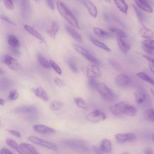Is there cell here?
<instances>
[{"instance_id":"1","label":"cell","mask_w":154,"mask_h":154,"mask_svg":"<svg viewBox=\"0 0 154 154\" xmlns=\"http://www.w3.org/2000/svg\"><path fill=\"white\" fill-rule=\"evenodd\" d=\"M111 113L116 117H121L123 114L130 117L135 116L137 114V109L134 106L125 102H119L109 107Z\"/></svg>"},{"instance_id":"2","label":"cell","mask_w":154,"mask_h":154,"mask_svg":"<svg viewBox=\"0 0 154 154\" xmlns=\"http://www.w3.org/2000/svg\"><path fill=\"white\" fill-rule=\"evenodd\" d=\"M56 7L60 14L73 27L81 29L79 23L75 15L69 9L67 5L60 0L56 1Z\"/></svg>"},{"instance_id":"3","label":"cell","mask_w":154,"mask_h":154,"mask_svg":"<svg viewBox=\"0 0 154 154\" xmlns=\"http://www.w3.org/2000/svg\"><path fill=\"white\" fill-rule=\"evenodd\" d=\"M62 143L66 147L79 153L88 154L93 151L92 147L82 140H66Z\"/></svg>"},{"instance_id":"4","label":"cell","mask_w":154,"mask_h":154,"mask_svg":"<svg viewBox=\"0 0 154 154\" xmlns=\"http://www.w3.org/2000/svg\"><path fill=\"white\" fill-rule=\"evenodd\" d=\"M109 30L116 33L117 43L120 51L123 54H126L131 48V44L126 33L121 29L115 28H111Z\"/></svg>"},{"instance_id":"5","label":"cell","mask_w":154,"mask_h":154,"mask_svg":"<svg viewBox=\"0 0 154 154\" xmlns=\"http://www.w3.org/2000/svg\"><path fill=\"white\" fill-rule=\"evenodd\" d=\"M96 90L105 100L113 101L116 99L115 93L103 83H99Z\"/></svg>"},{"instance_id":"6","label":"cell","mask_w":154,"mask_h":154,"mask_svg":"<svg viewBox=\"0 0 154 154\" xmlns=\"http://www.w3.org/2000/svg\"><path fill=\"white\" fill-rule=\"evenodd\" d=\"M72 46L77 52H78L80 55H81L84 58H85L89 62L96 65H99L100 64L97 59L94 58L87 49H85L81 46L78 45L77 43H73Z\"/></svg>"},{"instance_id":"7","label":"cell","mask_w":154,"mask_h":154,"mask_svg":"<svg viewBox=\"0 0 154 154\" xmlns=\"http://www.w3.org/2000/svg\"><path fill=\"white\" fill-rule=\"evenodd\" d=\"M28 140L29 141L32 143L33 144H35L36 145L40 146L42 147L47 148L50 150H52L54 151H56L57 150V146L55 143L48 141L46 140H44L42 138H40L38 137H35V136H30L28 137Z\"/></svg>"},{"instance_id":"8","label":"cell","mask_w":154,"mask_h":154,"mask_svg":"<svg viewBox=\"0 0 154 154\" xmlns=\"http://www.w3.org/2000/svg\"><path fill=\"white\" fill-rule=\"evenodd\" d=\"M2 61L10 69L13 71H17L21 68L20 63L14 58L8 54H5L2 57Z\"/></svg>"},{"instance_id":"9","label":"cell","mask_w":154,"mask_h":154,"mask_svg":"<svg viewBox=\"0 0 154 154\" xmlns=\"http://www.w3.org/2000/svg\"><path fill=\"white\" fill-rule=\"evenodd\" d=\"M106 119V116L105 114V113L99 109L94 110L93 111L88 113L86 116V119L88 122L94 123H97L103 121Z\"/></svg>"},{"instance_id":"10","label":"cell","mask_w":154,"mask_h":154,"mask_svg":"<svg viewBox=\"0 0 154 154\" xmlns=\"http://www.w3.org/2000/svg\"><path fill=\"white\" fill-rule=\"evenodd\" d=\"M85 75L89 78H97L102 75V72L97 65L89 64L85 67Z\"/></svg>"},{"instance_id":"11","label":"cell","mask_w":154,"mask_h":154,"mask_svg":"<svg viewBox=\"0 0 154 154\" xmlns=\"http://www.w3.org/2000/svg\"><path fill=\"white\" fill-rule=\"evenodd\" d=\"M115 138L117 143H124L134 141L136 139V136L135 134L130 132L119 133L115 135Z\"/></svg>"},{"instance_id":"12","label":"cell","mask_w":154,"mask_h":154,"mask_svg":"<svg viewBox=\"0 0 154 154\" xmlns=\"http://www.w3.org/2000/svg\"><path fill=\"white\" fill-rule=\"evenodd\" d=\"M32 128L36 132L41 134L50 135V134H54L55 133V130L54 129L51 128L44 125H41V124L34 125L32 126Z\"/></svg>"},{"instance_id":"13","label":"cell","mask_w":154,"mask_h":154,"mask_svg":"<svg viewBox=\"0 0 154 154\" xmlns=\"http://www.w3.org/2000/svg\"><path fill=\"white\" fill-rule=\"evenodd\" d=\"M130 78L125 74L118 75L115 78L116 84L120 87H125L131 84Z\"/></svg>"},{"instance_id":"14","label":"cell","mask_w":154,"mask_h":154,"mask_svg":"<svg viewBox=\"0 0 154 154\" xmlns=\"http://www.w3.org/2000/svg\"><path fill=\"white\" fill-rule=\"evenodd\" d=\"M37 111V108L34 105L19 106L14 109V112L16 114H32Z\"/></svg>"},{"instance_id":"15","label":"cell","mask_w":154,"mask_h":154,"mask_svg":"<svg viewBox=\"0 0 154 154\" xmlns=\"http://www.w3.org/2000/svg\"><path fill=\"white\" fill-rule=\"evenodd\" d=\"M31 90L35 95L36 97L42 100L45 102L49 100V97L47 93L42 87H32L31 88Z\"/></svg>"},{"instance_id":"16","label":"cell","mask_w":154,"mask_h":154,"mask_svg":"<svg viewBox=\"0 0 154 154\" xmlns=\"http://www.w3.org/2000/svg\"><path fill=\"white\" fill-rule=\"evenodd\" d=\"M83 3L90 15L94 18L97 17L98 11L95 4L90 0H83Z\"/></svg>"},{"instance_id":"17","label":"cell","mask_w":154,"mask_h":154,"mask_svg":"<svg viewBox=\"0 0 154 154\" xmlns=\"http://www.w3.org/2000/svg\"><path fill=\"white\" fill-rule=\"evenodd\" d=\"M60 29V23L57 20H52L47 30L48 34L52 39L56 38L57 32Z\"/></svg>"},{"instance_id":"18","label":"cell","mask_w":154,"mask_h":154,"mask_svg":"<svg viewBox=\"0 0 154 154\" xmlns=\"http://www.w3.org/2000/svg\"><path fill=\"white\" fill-rule=\"evenodd\" d=\"M23 26H24V28L26 31L27 32H28L32 36H33L34 37L37 38L40 42H41L43 43H46V41H45V39L44 38V37L35 28H34L33 27H32L30 25H27V24H25Z\"/></svg>"},{"instance_id":"19","label":"cell","mask_w":154,"mask_h":154,"mask_svg":"<svg viewBox=\"0 0 154 154\" xmlns=\"http://www.w3.org/2000/svg\"><path fill=\"white\" fill-rule=\"evenodd\" d=\"M136 6L142 11L147 13H152L153 8L147 0H134Z\"/></svg>"},{"instance_id":"20","label":"cell","mask_w":154,"mask_h":154,"mask_svg":"<svg viewBox=\"0 0 154 154\" xmlns=\"http://www.w3.org/2000/svg\"><path fill=\"white\" fill-rule=\"evenodd\" d=\"M134 96L136 103L139 105L144 103L147 99L146 93L142 88H139L134 93Z\"/></svg>"},{"instance_id":"21","label":"cell","mask_w":154,"mask_h":154,"mask_svg":"<svg viewBox=\"0 0 154 154\" xmlns=\"http://www.w3.org/2000/svg\"><path fill=\"white\" fill-rule=\"evenodd\" d=\"M20 154H39L37 150L31 144L27 143H22L20 144Z\"/></svg>"},{"instance_id":"22","label":"cell","mask_w":154,"mask_h":154,"mask_svg":"<svg viewBox=\"0 0 154 154\" xmlns=\"http://www.w3.org/2000/svg\"><path fill=\"white\" fill-rule=\"evenodd\" d=\"M93 31L96 35L103 38H111L113 36L112 33L110 32L99 27H93Z\"/></svg>"},{"instance_id":"23","label":"cell","mask_w":154,"mask_h":154,"mask_svg":"<svg viewBox=\"0 0 154 154\" xmlns=\"http://www.w3.org/2000/svg\"><path fill=\"white\" fill-rule=\"evenodd\" d=\"M139 32L141 37L144 39H152L154 35L153 31L150 28H148L144 26L140 28Z\"/></svg>"},{"instance_id":"24","label":"cell","mask_w":154,"mask_h":154,"mask_svg":"<svg viewBox=\"0 0 154 154\" xmlns=\"http://www.w3.org/2000/svg\"><path fill=\"white\" fill-rule=\"evenodd\" d=\"M66 31L68 32V34L77 42L78 43H81L82 41L81 35H80L79 33H78L73 28L69 26H66Z\"/></svg>"},{"instance_id":"25","label":"cell","mask_w":154,"mask_h":154,"mask_svg":"<svg viewBox=\"0 0 154 154\" xmlns=\"http://www.w3.org/2000/svg\"><path fill=\"white\" fill-rule=\"evenodd\" d=\"M7 42L11 48L17 49L20 46V42L18 38L13 34H9L7 36Z\"/></svg>"},{"instance_id":"26","label":"cell","mask_w":154,"mask_h":154,"mask_svg":"<svg viewBox=\"0 0 154 154\" xmlns=\"http://www.w3.org/2000/svg\"><path fill=\"white\" fill-rule=\"evenodd\" d=\"M99 147L103 152L109 153L112 150V143L109 140L103 139L101 141Z\"/></svg>"},{"instance_id":"27","label":"cell","mask_w":154,"mask_h":154,"mask_svg":"<svg viewBox=\"0 0 154 154\" xmlns=\"http://www.w3.org/2000/svg\"><path fill=\"white\" fill-rule=\"evenodd\" d=\"M117 8L123 13L127 14L128 10V5L125 0H113Z\"/></svg>"},{"instance_id":"28","label":"cell","mask_w":154,"mask_h":154,"mask_svg":"<svg viewBox=\"0 0 154 154\" xmlns=\"http://www.w3.org/2000/svg\"><path fill=\"white\" fill-rule=\"evenodd\" d=\"M21 8L23 16H28L30 10L29 0H21Z\"/></svg>"},{"instance_id":"29","label":"cell","mask_w":154,"mask_h":154,"mask_svg":"<svg viewBox=\"0 0 154 154\" xmlns=\"http://www.w3.org/2000/svg\"><path fill=\"white\" fill-rule=\"evenodd\" d=\"M90 40L91 42H92V43L96 46V47H98L105 51H107V52H111V49L105 44H104L103 43L100 42L99 40L94 38H90Z\"/></svg>"},{"instance_id":"30","label":"cell","mask_w":154,"mask_h":154,"mask_svg":"<svg viewBox=\"0 0 154 154\" xmlns=\"http://www.w3.org/2000/svg\"><path fill=\"white\" fill-rule=\"evenodd\" d=\"M136 76L137 77H138L140 79H142L144 81H146L148 83H149L150 84L152 85L153 86H154V79H152V78H150V76H149L146 73L143 72H140L136 73Z\"/></svg>"},{"instance_id":"31","label":"cell","mask_w":154,"mask_h":154,"mask_svg":"<svg viewBox=\"0 0 154 154\" xmlns=\"http://www.w3.org/2000/svg\"><path fill=\"white\" fill-rule=\"evenodd\" d=\"M6 143L8 146L11 147L12 149H14L19 154L21 153V147L19 145L16 141L14 140L10 139V138H7L6 140Z\"/></svg>"},{"instance_id":"32","label":"cell","mask_w":154,"mask_h":154,"mask_svg":"<svg viewBox=\"0 0 154 154\" xmlns=\"http://www.w3.org/2000/svg\"><path fill=\"white\" fill-rule=\"evenodd\" d=\"M37 58L38 62L42 67H43L46 69H49L51 67L49 61H48L43 56H42V55L38 54L37 56Z\"/></svg>"},{"instance_id":"33","label":"cell","mask_w":154,"mask_h":154,"mask_svg":"<svg viewBox=\"0 0 154 154\" xmlns=\"http://www.w3.org/2000/svg\"><path fill=\"white\" fill-rule=\"evenodd\" d=\"M64 106L63 102L60 100H54L49 104V108L52 111H58L61 109Z\"/></svg>"},{"instance_id":"34","label":"cell","mask_w":154,"mask_h":154,"mask_svg":"<svg viewBox=\"0 0 154 154\" xmlns=\"http://www.w3.org/2000/svg\"><path fill=\"white\" fill-rule=\"evenodd\" d=\"M143 116L146 120L154 122V109L147 108L144 112Z\"/></svg>"},{"instance_id":"35","label":"cell","mask_w":154,"mask_h":154,"mask_svg":"<svg viewBox=\"0 0 154 154\" xmlns=\"http://www.w3.org/2000/svg\"><path fill=\"white\" fill-rule=\"evenodd\" d=\"M73 101L76 105L81 109H87V105L84 99L81 97H75L73 99Z\"/></svg>"},{"instance_id":"36","label":"cell","mask_w":154,"mask_h":154,"mask_svg":"<svg viewBox=\"0 0 154 154\" xmlns=\"http://www.w3.org/2000/svg\"><path fill=\"white\" fill-rule=\"evenodd\" d=\"M143 47L150 49L154 51V40L153 39H144L141 42Z\"/></svg>"},{"instance_id":"37","label":"cell","mask_w":154,"mask_h":154,"mask_svg":"<svg viewBox=\"0 0 154 154\" xmlns=\"http://www.w3.org/2000/svg\"><path fill=\"white\" fill-rule=\"evenodd\" d=\"M133 7H134V10L135 11V13L136 14V16H137V17L138 19L139 23H140L141 24H143V20H144V17H143V13L141 12L140 9L136 5H133Z\"/></svg>"},{"instance_id":"38","label":"cell","mask_w":154,"mask_h":154,"mask_svg":"<svg viewBox=\"0 0 154 154\" xmlns=\"http://www.w3.org/2000/svg\"><path fill=\"white\" fill-rule=\"evenodd\" d=\"M49 63L51 64V67L52 68V69L58 74V75H61L62 74V70L60 68V67L52 60H50L49 61Z\"/></svg>"},{"instance_id":"39","label":"cell","mask_w":154,"mask_h":154,"mask_svg":"<svg viewBox=\"0 0 154 154\" xmlns=\"http://www.w3.org/2000/svg\"><path fill=\"white\" fill-rule=\"evenodd\" d=\"M67 64L71 70L74 73H77L78 71V68L73 58H70L67 61Z\"/></svg>"},{"instance_id":"40","label":"cell","mask_w":154,"mask_h":154,"mask_svg":"<svg viewBox=\"0 0 154 154\" xmlns=\"http://www.w3.org/2000/svg\"><path fill=\"white\" fill-rule=\"evenodd\" d=\"M19 97V93L16 90H11L8 94V99L10 100H15Z\"/></svg>"},{"instance_id":"41","label":"cell","mask_w":154,"mask_h":154,"mask_svg":"<svg viewBox=\"0 0 154 154\" xmlns=\"http://www.w3.org/2000/svg\"><path fill=\"white\" fill-rule=\"evenodd\" d=\"M99 83L96 78H89L88 81V85L92 89H96Z\"/></svg>"},{"instance_id":"42","label":"cell","mask_w":154,"mask_h":154,"mask_svg":"<svg viewBox=\"0 0 154 154\" xmlns=\"http://www.w3.org/2000/svg\"><path fill=\"white\" fill-rule=\"evenodd\" d=\"M2 1L7 9L10 11L13 10L14 7L13 0H2Z\"/></svg>"},{"instance_id":"43","label":"cell","mask_w":154,"mask_h":154,"mask_svg":"<svg viewBox=\"0 0 154 154\" xmlns=\"http://www.w3.org/2000/svg\"><path fill=\"white\" fill-rule=\"evenodd\" d=\"M54 83L57 87L60 88H62L66 86V82H64V81L61 79L60 78H55L54 79Z\"/></svg>"},{"instance_id":"44","label":"cell","mask_w":154,"mask_h":154,"mask_svg":"<svg viewBox=\"0 0 154 154\" xmlns=\"http://www.w3.org/2000/svg\"><path fill=\"white\" fill-rule=\"evenodd\" d=\"M9 81H7L6 79H4L1 80V90H6L9 87Z\"/></svg>"},{"instance_id":"45","label":"cell","mask_w":154,"mask_h":154,"mask_svg":"<svg viewBox=\"0 0 154 154\" xmlns=\"http://www.w3.org/2000/svg\"><path fill=\"white\" fill-rule=\"evenodd\" d=\"M91 147H92V150L95 154H103V152L100 149V147H98L95 145H93L91 146Z\"/></svg>"},{"instance_id":"46","label":"cell","mask_w":154,"mask_h":154,"mask_svg":"<svg viewBox=\"0 0 154 154\" xmlns=\"http://www.w3.org/2000/svg\"><path fill=\"white\" fill-rule=\"evenodd\" d=\"M143 57L144 58H145L147 61L149 62V63L152 64L154 65V58L148 55H143Z\"/></svg>"},{"instance_id":"47","label":"cell","mask_w":154,"mask_h":154,"mask_svg":"<svg viewBox=\"0 0 154 154\" xmlns=\"http://www.w3.org/2000/svg\"><path fill=\"white\" fill-rule=\"evenodd\" d=\"M11 135L16 137L17 138H21V134L19 132L17 131H15V130H7Z\"/></svg>"},{"instance_id":"48","label":"cell","mask_w":154,"mask_h":154,"mask_svg":"<svg viewBox=\"0 0 154 154\" xmlns=\"http://www.w3.org/2000/svg\"><path fill=\"white\" fill-rule=\"evenodd\" d=\"M46 4L48 5V6L49 7V8L52 10H54V8H55V7H54V0H46Z\"/></svg>"},{"instance_id":"49","label":"cell","mask_w":154,"mask_h":154,"mask_svg":"<svg viewBox=\"0 0 154 154\" xmlns=\"http://www.w3.org/2000/svg\"><path fill=\"white\" fill-rule=\"evenodd\" d=\"M1 19L2 20H4L5 22H7V23H10V24H11V25H16V24L14 23H13L7 16H5V15H3V14H2L1 15Z\"/></svg>"},{"instance_id":"50","label":"cell","mask_w":154,"mask_h":154,"mask_svg":"<svg viewBox=\"0 0 154 154\" xmlns=\"http://www.w3.org/2000/svg\"><path fill=\"white\" fill-rule=\"evenodd\" d=\"M144 154H154V150L150 147H147L144 150Z\"/></svg>"},{"instance_id":"51","label":"cell","mask_w":154,"mask_h":154,"mask_svg":"<svg viewBox=\"0 0 154 154\" xmlns=\"http://www.w3.org/2000/svg\"><path fill=\"white\" fill-rule=\"evenodd\" d=\"M1 154H13V153L6 148H2L1 150Z\"/></svg>"},{"instance_id":"52","label":"cell","mask_w":154,"mask_h":154,"mask_svg":"<svg viewBox=\"0 0 154 154\" xmlns=\"http://www.w3.org/2000/svg\"><path fill=\"white\" fill-rule=\"evenodd\" d=\"M143 49H144V51H145L146 53H147L148 54H150V55H154L153 51H152V50L149 49H147V48H144V47H143Z\"/></svg>"},{"instance_id":"53","label":"cell","mask_w":154,"mask_h":154,"mask_svg":"<svg viewBox=\"0 0 154 154\" xmlns=\"http://www.w3.org/2000/svg\"><path fill=\"white\" fill-rule=\"evenodd\" d=\"M149 68L152 73L154 74V65L150 63H149Z\"/></svg>"},{"instance_id":"54","label":"cell","mask_w":154,"mask_h":154,"mask_svg":"<svg viewBox=\"0 0 154 154\" xmlns=\"http://www.w3.org/2000/svg\"><path fill=\"white\" fill-rule=\"evenodd\" d=\"M0 104L1 106H4L5 104V100L2 98L0 99Z\"/></svg>"},{"instance_id":"55","label":"cell","mask_w":154,"mask_h":154,"mask_svg":"<svg viewBox=\"0 0 154 154\" xmlns=\"http://www.w3.org/2000/svg\"><path fill=\"white\" fill-rule=\"evenodd\" d=\"M150 93H151V94H152V96L153 97V99H154V90L150 88Z\"/></svg>"},{"instance_id":"56","label":"cell","mask_w":154,"mask_h":154,"mask_svg":"<svg viewBox=\"0 0 154 154\" xmlns=\"http://www.w3.org/2000/svg\"><path fill=\"white\" fill-rule=\"evenodd\" d=\"M105 2H107V3H110L111 2V0H103Z\"/></svg>"},{"instance_id":"57","label":"cell","mask_w":154,"mask_h":154,"mask_svg":"<svg viewBox=\"0 0 154 154\" xmlns=\"http://www.w3.org/2000/svg\"><path fill=\"white\" fill-rule=\"evenodd\" d=\"M122 154H131L129 152H123Z\"/></svg>"},{"instance_id":"58","label":"cell","mask_w":154,"mask_h":154,"mask_svg":"<svg viewBox=\"0 0 154 154\" xmlns=\"http://www.w3.org/2000/svg\"><path fill=\"white\" fill-rule=\"evenodd\" d=\"M152 140L154 141V133L152 135Z\"/></svg>"},{"instance_id":"59","label":"cell","mask_w":154,"mask_h":154,"mask_svg":"<svg viewBox=\"0 0 154 154\" xmlns=\"http://www.w3.org/2000/svg\"><path fill=\"white\" fill-rule=\"evenodd\" d=\"M35 2H39L40 1V0H34Z\"/></svg>"},{"instance_id":"60","label":"cell","mask_w":154,"mask_h":154,"mask_svg":"<svg viewBox=\"0 0 154 154\" xmlns=\"http://www.w3.org/2000/svg\"><path fill=\"white\" fill-rule=\"evenodd\" d=\"M77 1H81V0H77Z\"/></svg>"},{"instance_id":"61","label":"cell","mask_w":154,"mask_h":154,"mask_svg":"<svg viewBox=\"0 0 154 154\" xmlns=\"http://www.w3.org/2000/svg\"><path fill=\"white\" fill-rule=\"evenodd\" d=\"M13 1H14V0H13Z\"/></svg>"}]
</instances>
